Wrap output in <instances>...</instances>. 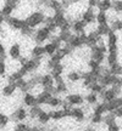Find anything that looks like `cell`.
Masks as SVG:
<instances>
[{
  "instance_id": "obj_18",
  "label": "cell",
  "mask_w": 122,
  "mask_h": 131,
  "mask_svg": "<svg viewBox=\"0 0 122 131\" xmlns=\"http://www.w3.org/2000/svg\"><path fill=\"white\" fill-rule=\"evenodd\" d=\"M45 55V49L43 45H36L31 49V56L32 57H43Z\"/></svg>"
},
{
  "instance_id": "obj_44",
  "label": "cell",
  "mask_w": 122,
  "mask_h": 131,
  "mask_svg": "<svg viewBox=\"0 0 122 131\" xmlns=\"http://www.w3.org/2000/svg\"><path fill=\"white\" fill-rule=\"evenodd\" d=\"M42 130V129H39V127H37V126H32V125H31V126H27V130L26 131H40Z\"/></svg>"
},
{
  "instance_id": "obj_1",
  "label": "cell",
  "mask_w": 122,
  "mask_h": 131,
  "mask_svg": "<svg viewBox=\"0 0 122 131\" xmlns=\"http://www.w3.org/2000/svg\"><path fill=\"white\" fill-rule=\"evenodd\" d=\"M45 16L42 11H34V12H31V14L24 18L26 21V24L29 26L31 28H36L38 26H40L42 23H45Z\"/></svg>"
},
{
  "instance_id": "obj_31",
  "label": "cell",
  "mask_w": 122,
  "mask_h": 131,
  "mask_svg": "<svg viewBox=\"0 0 122 131\" xmlns=\"http://www.w3.org/2000/svg\"><path fill=\"white\" fill-rule=\"evenodd\" d=\"M106 61H108L109 67H110V66H112L114 63L118 62V53L117 52H109L108 57H106Z\"/></svg>"
},
{
  "instance_id": "obj_9",
  "label": "cell",
  "mask_w": 122,
  "mask_h": 131,
  "mask_svg": "<svg viewBox=\"0 0 122 131\" xmlns=\"http://www.w3.org/2000/svg\"><path fill=\"white\" fill-rule=\"evenodd\" d=\"M71 118H73L76 122H83L85 118V113L80 107H72V109H71Z\"/></svg>"
},
{
  "instance_id": "obj_19",
  "label": "cell",
  "mask_w": 122,
  "mask_h": 131,
  "mask_svg": "<svg viewBox=\"0 0 122 131\" xmlns=\"http://www.w3.org/2000/svg\"><path fill=\"white\" fill-rule=\"evenodd\" d=\"M37 120H38V123H39V124H42V125H47L48 123L51 120V119H50V115H49V112H47V111L42 109V112L38 114Z\"/></svg>"
},
{
  "instance_id": "obj_4",
  "label": "cell",
  "mask_w": 122,
  "mask_h": 131,
  "mask_svg": "<svg viewBox=\"0 0 122 131\" xmlns=\"http://www.w3.org/2000/svg\"><path fill=\"white\" fill-rule=\"evenodd\" d=\"M27 118H28V112L23 107H19L11 114L12 122H24V120H27Z\"/></svg>"
},
{
  "instance_id": "obj_27",
  "label": "cell",
  "mask_w": 122,
  "mask_h": 131,
  "mask_svg": "<svg viewBox=\"0 0 122 131\" xmlns=\"http://www.w3.org/2000/svg\"><path fill=\"white\" fill-rule=\"evenodd\" d=\"M95 22H98V24L108 23V16H106V12L98 11V14H97V16H95Z\"/></svg>"
},
{
  "instance_id": "obj_46",
  "label": "cell",
  "mask_w": 122,
  "mask_h": 131,
  "mask_svg": "<svg viewBox=\"0 0 122 131\" xmlns=\"http://www.w3.org/2000/svg\"><path fill=\"white\" fill-rule=\"evenodd\" d=\"M40 131H56V130H53V129H48V130L47 129H42Z\"/></svg>"
},
{
  "instance_id": "obj_30",
  "label": "cell",
  "mask_w": 122,
  "mask_h": 131,
  "mask_svg": "<svg viewBox=\"0 0 122 131\" xmlns=\"http://www.w3.org/2000/svg\"><path fill=\"white\" fill-rule=\"evenodd\" d=\"M20 32H21V34H22L23 37H26V38H32L33 35H34V32H36V30H34V28H31L29 26H27V24H26V26H24V27L21 29Z\"/></svg>"
},
{
  "instance_id": "obj_45",
  "label": "cell",
  "mask_w": 122,
  "mask_h": 131,
  "mask_svg": "<svg viewBox=\"0 0 122 131\" xmlns=\"http://www.w3.org/2000/svg\"><path fill=\"white\" fill-rule=\"evenodd\" d=\"M5 23V16L1 12H0V28L3 27V24Z\"/></svg>"
},
{
  "instance_id": "obj_41",
  "label": "cell",
  "mask_w": 122,
  "mask_h": 131,
  "mask_svg": "<svg viewBox=\"0 0 122 131\" xmlns=\"http://www.w3.org/2000/svg\"><path fill=\"white\" fill-rule=\"evenodd\" d=\"M108 131H120V125L116 122L112 123V124L108 125Z\"/></svg>"
},
{
  "instance_id": "obj_32",
  "label": "cell",
  "mask_w": 122,
  "mask_h": 131,
  "mask_svg": "<svg viewBox=\"0 0 122 131\" xmlns=\"http://www.w3.org/2000/svg\"><path fill=\"white\" fill-rule=\"evenodd\" d=\"M116 122V117H115V114H114V112H109L108 115H105V117H103V123L108 126V125H110V124H112V123Z\"/></svg>"
},
{
  "instance_id": "obj_40",
  "label": "cell",
  "mask_w": 122,
  "mask_h": 131,
  "mask_svg": "<svg viewBox=\"0 0 122 131\" xmlns=\"http://www.w3.org/2000/svg\"><path fill=\"white\" fill-rule=\"evenodd\" d=\"M0 58L6 60V49H5V45L1 41H0Z\"/></svg>"
},
{
  "instance_id": "obj_7",
  "label": "cell",
  "mask_w": 122,
  "mask_h": 131,
  "mask_svg": "<svg viewBox=\"0 0 122 131\" xmlns=\"http://www.w3.org/2000/svg\"><path fill=\"white\" fill-rule=\"evenodd\" d=\"M9 56L11 57V60H19L20 57L22 56V47L20 44L15 42L12 44L9 49Z\"/></svg>"
},
{
  "instance_id": "obj_12",
  "label": "cell",
  "mask_w": 122,
  "mask_h": 131,
  "mask_svg": "<svg viewBox=\"0 0 122 131\" xmlns=\"http://www.w3.org/2000/svg\"><path fill=\"white\" fill-rule=\"evenodd\" d=\"M22 101H23L24 106H27V107H33V106L37 104V96H34V95L31 94V92L28 91V92L23 94Z\"/></svg>"
},
{
  "instance_id": "obj_38",
  "label": "cell",
  "mask_w": 122,
  "mask_h": 131,
  "mask_svg": "<svg viewBox=\"0 0 122 131\" xmlns=\"http://www.w3.org/2000/svg\"><path fill=\"white\" fill-rule=\"evenodd\" d=\"M90 120H92V124H101L103 123V115H100V114H93L92 118H90Z\"/></svg>"
},
{
  "instance_id": "obj_29",
  "label": "cell",
  "mask_w": 122,
  "mask_h": 131,
  "mask_svg": "<svg viewBox=\"0 0 122 131\" xmlns=\"http://www.w3.org/2000/svg\"><path fill=\"white\" fill-rule=\"evenodd\" d=\"M88 89H90V91H92V92H95V94L99 95V94H101L104 90H105V86H103L100 83H98V81H97V83H94V84L90 85Z\"/></svg>"
},
{
  "instance_id": "obj_10",
  "label": "cell",
  "mask_w": 122,
  "mask_h": 131,
  "mask_svg": "<svg viewBox=\"0 0 122 131\" xmlns=\"http://www.w3.org/2000/svg\"><path fill=\"white\" fill-rule=\"evenodd\" d=\"M16 90H17V86L15 83H7L4 88L1 89V95L5 96V97H10L12 95L16 94Z\"/></svg>"
},
{
  "instance_id": "obj_24",
  "label": "cell",
  "mask_w": 122,
  "mask_h": 131,
  "mask_svg": "<svg viewBox=\"0 0 122 131\" xmlns=\"http://www.w3.org/2000/svg\"><path fill=\"white\" fill-rule=\"evenodd\" d=\"M117 40H118L117 34L114 32V30H110V32L108 33V46L117 45Z\"/></svg>"
},
{
  "instance_id": "obj_42",
  "label": "cell",
  "mask_w": 122,
  "mask_h": 131,
  "mask_svg": "<svg viewBox=\"0 0 122 131\" xmlns=\"http://www.w3.org/2000/svg\"><path fill=\"white\" fill-rule=\"evenodd\" d=\"M114 114H115V117L116 118L122 119V106L121 107H118L117 109H115V111H114Z\"/></svg>"
},
{
  "instance_id": "obj_11",
  "label": "cell",
  "mask_w": 122,
  "mask_h": 131,
  "mask_svg": "<svg viewBox=\"0 0 122 131\" xmlns=\"http://www.w3.org/2000/svg\"><path fill=\"white\" fill-rule=\"evenodd\" d=\"M53 96H54V95H53L51 92H49L47 90H43L40 94L37 95V104H39V106H40V104H47Z\"/></svg>"
},
{
  "instance_id": "obj_16",
  "label": "cell",
  "mask_w": 122,
  "mask_h": 131,
  "mask_svg": "<svg viewBox=\"0 0 122 131\" xmlns=\"http://www.w3.org/2000/svg\"><path fill=\"white\" fill-rule=\"evenodd\" d=\"M98 10L103 12H108L112 9V0H100L98 4Z\"/></svg>"
},
{
  "instance_id": "obj_39",
  "label": "cell",
  "mask_w": 122,
  "mask_h": 131,
  "mask_svg": "<svg viewBox=\"0 0 122 131\" xmlns=\"http://www.w3.org/2000/svg\"><path fill=\"white\" fill-rule=\"evenodd\" d=\"M6 62H5V60H1L0 58V77H5V74H6Z\"/></svg>"
},
{
  "instance_id": "obj_8",
  "label": "cell",
  "mask_w": 122,
  "mask_h": 131,
  "mask_svg": "<svg viewBox=\"0 0 122 131\" xmlns=\"http://www.w3.org/2000/svg\"><path fill=\"white\" fill-rule=\"evenodd\" d=\"M85 26H87V23L83 19H73L71 30H73L75 34H81V33L85 32Z\"/></svg>"
},
{
  "instance_id": "obj_15",
  "label": "cell",
  "mask_w": 122,
  "mask_h": 131,
  "mask_svg": "<svg viewBox=\"0 0 122 131\" xmlns=\"http://www.w3.org/2000/svg\"><path fill=\"white\" fill-rule=\"evenodd\" d=\"M99 95H100V97L103 98L104 102H110V101H112L114 98L117 97V96H116V94L114 92L112 89H105L101 94H99Z\"/></svg>"
},
{
  "instance_id": "obj_6",
  "label": "cell",
  "mask_w": 122,
  "mask_h": 131,
  "mask_svg": "<svg viewBox=\"0 0 122 131\" xmlns=\"http://www.w3.org/2000/svg\"><path fill=\"white\" fill-rule=\"evenodd\" d=\"M65 100L70 103L71 106H82L83 102H84V97H83L81 94H77V92L67 95Z\"/></svg>"
},
{
  "instance_id": "obj_35",
  "label": "cell",
  "mask_w": 122,
  "mask_h": 131,
  "mask_svg": "<svg viewBox=\"0 0 122 131\" xmlns=\"http://www.w3.org/2000/svg\"><path fill=\"white\" fill-rule=\"evenodd\" d=\"M112 10L117 14L122 12V0H112Z\"/></svg>"
},
{
  "instance_id": "obj_13",
  "label": "cell",
  "mask_w": 122,
  "mask_h": 131,
  "mask_svg": "<svg viewBox=\"0 0 122 131\" xmlns=\"http://www.w3.org/2000/svg\"><path fill=\"white\" fill-rule=\"evenodd\" d=\"M64 69H65V67L61 64V62H60V63H56L55 66H53V68L50 69V74L53 75L54 80L57 79V78H61V77H62Z\"/></svg>"
},
{
  "instance_id": "obj_22",
  "label": "cell",
  "mask_w": 122,
  "mask_h": 131,
  "mask_svg": "<svg viewBox=\"0 0 122 131\" xmlns=\"http://www.w3.org/2000/svg\"><path fill=\"white\" fill-rule=\"evenodd\" d=\"M62 98H60L57 95H54L50 100H49V102L47 103L48 106L50 108H56V107H61V104H62Z\"/></svg>"
},
{
  "instance_id": "obj_3",
  "label": "cell",
  "mask_w": 122,
  "mask_h": 131,
  "mask_svg": "<svg viewBox=\"0 0 122 131\" xmlns=\"http://www.w3.org/2000/svg\"><path fill=\"white\" fill-rule=\"evenodd\" d=\"M5 23L14 30H21L26 26V21L23 18H20V17L9 16V17H5Z\"/></svg>"
},
{
  "instance_id": "obj_14",
  "label": "cell",
  "mask_w": 122,
  "mask_h": 131,
  "mask_svg": "<svg viewBox=\"0 0 122 131\" xmlns=\"http://www.w3.org/2000/svg\"><path fill=\"white\" fill-rule=\"evenodd\" d=\"M122 106V98L121 97H116L114 98L112 101L106 102V111L108 112H114L115 109H117L118 107Z\"/></svg>"
},
{
  "instance_id": "obj_34",
  "label": "cell",
  "mask_w": 122,
  "mask_h": 131,
  "mask_svg": "<svg viewBox=\"0 0 122 131\" xmlns=\"http://www.w3.org/2000/svg\"><path fill=\"white\" fill-rule=\"evenodd\" d=\"M9 122H10V118L5 113H0V129H4L5 126H7Z\"/></svg>"
},
{
  "instance_id": "obj_33",
  "label": "cell",
  "mask_w": 122,
  "mask_h": 131,
  "mask_svg": "<svg viewBox=\"0 0 122 131\" xmlns=\"http://www.w3.org/2000/svg\"><path fill=\"white\" fill-rule=\"evenodd\" d=\"M67 79H68L70 83H77V81H80V79H81L80 72H70L67 74Z\"/></svg>"
},
{
  "instance_id": "obj_43",
  "label": "cell",
  "mask_w": 122,
  "mask_h": 131,
  "mask_svg": "<svg viewBox=\"0 0 122 131\" xmlns=\"http://www.w3.org/2000/svg\"><path fill=\"white\" fill-rule=\"evenodd\" d=\"M100 0H88V6L89 7H97Z\"/></svg>"
},
{
  "instance_id": "obj_17",
  "label": "cell",
  "mask_w": 122,
  "mask_h": 131,
  "mask_svg": "<svg viewBox=\"0 0 122 131\" xmlns=\"http://www.w3.org/2000/svg\"><path fill=\"white\" fill-rule=\"evenodd\" d=\"M16 86H17V89L22 92V94H26V92H28L29 91V85H28V81L24 79V78H21L20 80H17L16 83Z\"/></svg>"
},
{
  "instance_id": "obj_25",
  "label": "cell",
  "mask_w": 122,
  "mask_h": 131,
  "mask_svg": "<svg viewBox=\"0 0 122 131\" xmlns=\"http://www.w3.org/2000/svg\"><path fill=\"white\" fill-rule=\"evenodd\" d=\"M106 111V102H101V103H97V106L94 107V111H93V114H100L103 115Z\"/></svg>"
},
{
  "instance_id": "obj_23",
  "label": "cell",
  "mask_w": 122,
  "mask_h": 131,
  "mask_svg": "<svg viewBox=\"0 0 122 131\" xmlns=\"http://www.w3.org/2000/svg\"><path fill=\"white\" fill-rule=\"evenodd\" d=\"M42 112V107H39V104H36L33 107H29V112H28V117L31 120H34L37 119L38 114Z\"/></svg>"
},
{
  "instance_id": "obj_2",
  "label": "cell",
  "mask_w": 122,
  "mask_h": 131,
  "mask_svg": "<svg viewBox=\"0 0 122 131\" xmlns=\"http://www.w3.org/2000/svg\"><path fill=\"white\" fill-rule=\"evenodd\" d=\"M51 35V33L49 30L47 26H44V27H40V28H38L36 32H34V35H33V40L34 42L37 44V45H42L44 41H47L48 39L50 38Z\"/></svg>"
},
{
  "instance_id": "obj_37",
  "label": "cell",
  "mask_w": 122,
  "mask_h": 131,
  "mask_svg": "<svg viewBox=\"0 0 122 131\" xmlns=\"http://www.w3.org/2000/svg\"><path fill=\"white\" fill-rule=\"evenodd\" d=\"M100 66H101V64H100L99 62H97L95 60H92V58H90L89 61H88V67L90 68V70L99 69V68H100Z\"/></svg>"
},
{
  "instance_id": "obj_5",
  "label": "cell",
  "mask_w": 122,
  "mask_h": 131,
  "mask_svg": "<svg viewBox=\"0 0 122 131\" xmlns=\"http://www.w3.org/2000/svg\"><path fill=\"white\" fill-rule=\"evenodd\" d=\"M97 14H98V12H95V7H89V6H88V9L82 12L81 19H83L87 24L94 23V22H95V16H97Z\"/></svg>"
},
{
  "instance_id": "obj_21",
  "label": "cell",
  "mask_w": 122,
  "mask_h": 131,
  "mask_svg": "<svg viewBox=\"0 0 122 131\" xmlns=\"http://www.w3.org/2000/svg\"><path fill=\"white\" fill-rule=\"evenodd\" d=\"M14 11H15V7L11 4H9V3H5V4L1 6V9H0V12L4 15L5 17H9V16H11Z\"/></svg>"
},
{
  "instance_id": "obj_26",
  "label": "cell",
  "mask_w": 122,
  "mask_h": 131,
  "mask_svg": "<svg viewBox=\"0 0 122 131\" xmlns=\"http://www.w3.org/2000/svg\"><path fill=\"white\" fill-rule=\"evenodd\" d=\"M109 69H110V73L114 75H122V66L118 62L114 63L112 66H110Z\"/></svg>"
},
{
  "instance_id": "obj_36",
  "label": "cell",
  "mask_w": 122,
  "mask_h": 131,
  "mask_svg": "<svg viewBox=\"0 0 122 131\" xmlns=\"http://www.w3.org/2000/svg\"><path fill=\"white\" fill-rule=\"evenodd\" d=\"M27 126H28V125H27L24 122H19L14 126L12 131H26V130H27Z\"/></svg>"
},
{
  "instance_id": "obj_28",
  "label": "cell",
  "mask_w": 122,
  "mask_h": 131,
  "mask_svg": "<svg viewBox=\"0 0 122 131\" xmlns=\"http://www.w3.org/2000/svg\"><path fill=\"white\" fill-rule=\"evenodd\" d=\"M84 100L87 101V103H88L89 106L97 104V103H98V94H95V92H89V94L84 97Z\"/></svg>"
},
{
  "instance_id": "obj_20",
  "label": "cell",
  "mask_w": 122,
  "mask_h": 131,
  "mask_svg": "<svg viewBox=\"0 0 122 131\" xmlns=\"http://www.w3.org/2000/svg\"><path fill=\"white\" fill-rule=\"evenodd\" d=\"M111 30L110 28V24L109 23H104V24H98V27L95 29V32L98 33L100 37H104V35H108V33Z\"/></svg>"
}]
</instances>
